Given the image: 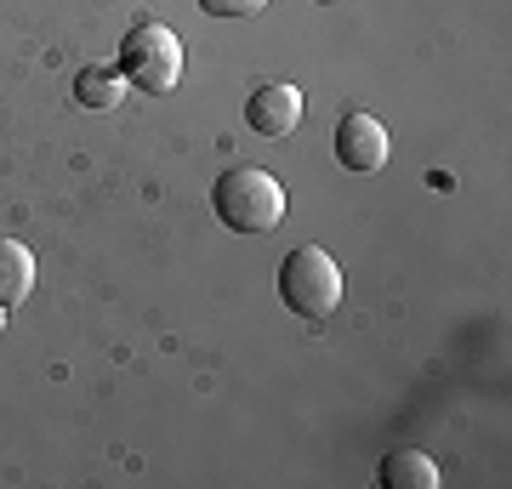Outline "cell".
<instances>
[{
    "label": "cell",
    "instance_id": "obj_10",
    "mask_svg": "<svg viewBox=\"0 0 512 489\" xmlns=\"http://www.w3.org/2000/svg\"><path fill=\"white\" fill-rule=\"evenodd\" d=\"M0 330H6V308H0Z\"/></svg>",
    "mask_w": 512,
    "mask_h": 489
},
{
    "label": "cell",
    "instance_id": "obj_8",
    "mask_svg": "<svg viewBox=\"0 0 512 489\" xmlns=\"http://www.w3.org/2000/svg\"><path fill=\"white\" fill-rule=\"evenodd\" d=\"M126 74L120 69H80V80H74V103L80 109H120L126 103Z\"/></svg>",
    "mask_w": 512,
    "mask_h": 489
},
{
    "label": "cell",
    "instance_id": "obj_4",
    "mask_svg": "<svg viewBox=\"0 0 512 489\" xmlns=\"http://www.w3.org/2000/svg\"><path fill=\"white\" fill-rule=\"evenodd\" d=\"M245 126L256 131V137H291L296 126H302V91L291 86V80H274V86H256L251 97H245Z\"/></svg>",
    "mask_w": 512,
    "mask_h": 489
},
{
    "label": "cell",
    "instance_id": "obj_2",
    "mask_svg": "<svg viewBox=\"0 0 512 489\" xmlns=\"http://www.w3.org/2000/svg\"><path fill=\"white\" fill-rule=\"evenodd\" d=\"M279 296L296 319H330L342 308V268L336 256L319 251V245H296L285 262H279Z\"/></svg>",
    "mask_w": 512,
    "mask_h": 489
},
{
    "label": "cell",
    "instance_id": "obj_7",
    "mask_svg": "<svg viewBox=\"0 0 512 489\" xmlns=\"http://www.w3.org/2000/svg\"><path fill=\"white\" fill-rule=\"evenodd\" d=\"M382 484L387 489H439L444 478L427 450H393V455H382Z\"/></svg>",
    "mask_w": 512,
    "mask_h": 489
},
{
    "label": "cell",
    "instance_id": "obj_6",
    "mask_svg": "<svg viewBox=\"0 0 512 489\" xmlns=\"http://www.w3.org/2000/svg\"><path fill=\"white\" fill-rule=\"evenodd\" d=\"M35 296V251L23 239H0V308H18Z\"/></svg>",
    "mask_w": 512,
    "mask_h": 489
},
{
    "label": "cell",
    "instance_id": "obj_5",
    "mask_svg": "<svg viewBox=\"0 0 512 489\" xmlns=\"http://www.w3.org/2000/svg\"><path fill=\"white\" fill-rule=\"evenodd\" d=\"M336 160L370 177V171H382L387 165V126L376 114H348L342 126H336Z\"/></svg>",
    "mask_w": 512,
    "mask_h": 489
},
{
    "label": "cell",
    "instance_id": "obj_3",
    "mask_svg": "<svg viewBox=\"0 0 512 489\" xmlns=\"http://www.w3.org/2000/svg\"><path fill=\"white\" fill-rule=\"evenodd\" d=\"M120 74H126V86L160 97V91H171L183 80V40L171 35L165 23H137L120 40Z\"/></svg>",
    "mask_w": 512,
    "mask_h": 489
},
{
    "label": "cell",
    "instance_id": "obj_1",
    "mask_svg": "<svg viewBox=\"0 0 512 489\" xmlns=\"http://www.w3.org/2000/svg\"><path fill=\"white\" fill-rule=\"evenodd\" d=\"M211 205H217L222 228H234V234H274L285 222V182L262 165H239V171L217 177Z\"/></svg>",
    "mask_w": 512,
    "mask_h": 489
},
{
    "label": "cell",
    "instance_id": "obj_9",
    "mask_svg": "<svg viewBox=\"0 0 512 489\" xmlns=\"http://www.w3.org/2000/svg\"><path fill=\"white\" fill-rule=\"evenodd\" d=\"M274 0H200L205 18H256V12H268Z\"/></svg>",
    "mask_w": 512,
    "mask_h": 489
}]
</instances>
